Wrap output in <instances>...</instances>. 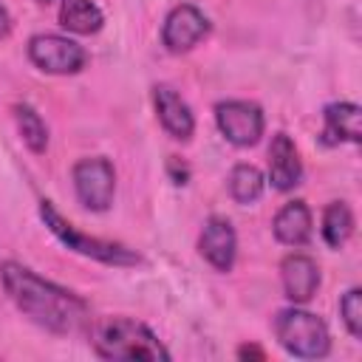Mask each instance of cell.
<instances>
[{
  "instance_id": "cell-1",
  "label": "cell",
  "mask_w": 362,
  "mask_h": 362,
  "mask_svg": "<svg viewBox=\"0 0 362 362\" xmlns=\"http://www.w3.org/2000/svg\"><path fill=\"white\" fill-rule=\"evenodd\" d=\"M0 280L6 294L14 300V305L40 328L51 334H76L85 328L88 303L79 294L40 277L34 269L17 260L0 263Z\"/></svg>"
},
{
  "instance_id": "cell-2",
  "label": "cell",
  "mask_w": 362,
  "mask_h": 362,
  "mask_svg": "<svg viewBox=\"0 0 362 362\" xmlns=\"http://www.w3.org/2000/svg\"><path fill=\"white\" fill-rule=\"evenodd\" d=\"M93 348L102 359H150L167 362L170 351L158 337L133 317H107L93 331Z\"/></svg>"
},
{
  "instance_id": "cell-3",
  "label": "cell",
  "mask_w": 362,
  "mask_h": 362,
  "mask_svg": "<svg viewBox=\"0 0 362 362\" xmlns=\"http://www.w3.org/2000/svg\"><path fill=\"white\" fill-rule=\"evenodd\" d=\"M40 218H42V223L51 229V235L59 238L71 252H79V255L93 257V260L107 263V266H139V263H141L139 252L127 249L124 243H113V240H102V238H90V235L79 232V229H76L71 221H65V218L54 209V204L45 201V198L40 201Z\"/></svg>"
},
{
  "instance_id": "cell-4",
  "label": "cell",
  "mask_w": 362,
  "mask_h": 362,
  "mask_svg": "<svg viewBox=\"0 0 362 362\" xmlns=\"http://www.w3.org/2000/svg\"><path fill=\"white\" fill-rule=\"evenodd\" d=\"M274 334H277V342L300 359H322L331 351V334L322 317L297 305L283 308L274 317Z\"/></svg>"
},
{
  "instance_id": "cell-5",
  "label": "cell",
  "mask_w": 362,
  "mask_h": 362,
  "mask_svg": "<svg viewBox=\"0 0 362 362\" xmlns=\"http://www.w3.org/2000/svg\"><path fill=\"white\" fill-rule=\"evenodd\" d=\"M74 189H76V198L82 201V206H88L93 212H105L113 204V192H116L113 164L102 156L76 161L74 164Z\"/></svg>"
},
{
  "instance_id": "cell-6",
  "label": "cell",
  "mask_w": 362,
  "mask_h": 362,
  "mask_svg": "<svg viewBox=\"0 0 362 362\" xmlns=\"http://www.w3.org/2000/svg\"><path fill=\"white\" fill-rule=\"evenodd\" d=\"M215 122L218 130L223 133L226 141H232L235 147H252L260 141L266 119L263 110L255 102L246 99H226L215 105Z\"/></svg>"
},
{
  "instance_id": "cell-7",
  "label": "cell",
  "mask_w": 362,
  "mask_h": 362,
  "mask_svg": "<svg viewBox=\"0 0 362 362\" xmlns=\"http://www.w3.org/2000/svg\"><path fill=\"white\" fill-rule=\"evenodd\" d=\"M28 59L45 74H76L85 68V48L59 34H37L28 40Z\"/></svg>"
},
{
  "instance_id": "cell-8",
  "label": "cell",
  "mask_w": 362,
  "mask_h": 362,
  "mask_svg": "<svg viewBox=\"0 0 362 362\" xmlns=\"http://www.w3.org/2000/svg\"><path fill=\"white\" fill-rule=\"evenodd\" d=\"M209 31V20L204 17L201 8L181 3L175 8H170V14L164 17V28H161V40L167 45V51L173 54H184L189 48H195Z\"/></svg>"
},
{
  "instance_id": "cell-9",
  "label": "cell",
  "mask_w": 362,
  "mask_h": 362,
  "mask_svg": "<svg viewBox=\"0 0 362 362\" xmlns=\"http://www.w3.org/2000/svg\"><path fill=\"white\" fill-rule=\"evenodd\" d=\"M198 249L212 269L229 272L235 266V255H238V235H235L232 223L221 215H212L204 223V232L198 238Z\"/></svg>"
},
{
  "instance_id": "cell-10",
  "label": "cell",
  "mask_w": 362,
  "mask_h": 362,
  "mask_svg": "<svg viewBox=\"0 0 362 362\" xmlns=\"http://www.w3.org/2000/svg\"><path fill=\"white\" fill-rule=\"evenodd\" d=\"M280 277H283V291L294 305L308 303L320 288V266H317V260L308 257V255H300V252L283 257Z\"/></svg>"
},
{
  "instance_id": "cell-11",
  "label": "cell",
  "mask_w": 362,
  "mask_h": 362,
  "mask_svg": "<svg viewBox=\"0 0 362 362\" xmlns=\"http://www.w3.org/2000/svg\"><path fill=\"white\" fill-rule=\"evenodd\" d=\"M153 102H156V113H158V122L161 127L178 139V141H187L192 133H195V116L189 110V105L181 99V93L170 85H156L153 88Z\"/></svg>"
},
{
  "instance_id": "cell-12",
  "label": "cell",
  "mask_w": 362,
  "mask_h": 362,
  "mask_svg": "<svg viewBox=\"0 0 362 362\" xmlns=\"http://www.w3.org/2000/svg\"><path fill=\"white\" fill-rule=\"evenodd\" d=\"M303 178V161L294 141L286 133H274L269 144V181L274 189L288 192Z\"/></svg>"
},
{
  "instance_id": "cell-13",
  "label": "cell",
  "mask_w": 362,
  "mask_h": 362,
  "mask_svg": "<svg viewBox=\"0 0 362 362\" xmlns=\"http://www.w3.org/2000/svg\"><path fill=\"white\" fill-rule=\"evenodd\" d=\"M325 124H322V141L325 144H339V141H359L362 139V110L354 102H331L325 105Z\"/></svg>"
},
{
  "instance_id": "cell-14",
  "label": "cell",
  "mask_w": 362,
  "mask_h": 362,
  "mask_svg": "<svg viewBox=\"0 0 362 362\" xmlns=\"http://www.w3.org/2000/svg\"><path fill=\"white\" fill-rule=\"evenodd\" d=\"M274 238L286 246H305L311 238V209L305 201H288L277 215H274Z\"/></svg>"
},
{
  "instance_id": "cell-15",
  "label": "cell",
  "mask_w": 362,
  "mask_h": 362,
  "mask_svg": "<svg viewBox=\"0 0 362 362\" xmlns=\"http://www.w3.org/2000/svg\"><path fill=\"white\" fill-rule=\"evenodd\" d=\"M105 17L90 0H59V25L71 34H96Z\"/></svg>"
},
{
  "instance_id": "cell-16",
  "label": "cell",
  "mask_w": 362,
  "mask_h": 362,
  "mask_svg": "<svg viewBox=\"0 0 362 362\" xmlns=\"http://www.w3.org/2000/svg\"><path fill=\"white\" fill-rule=\"evenodd\" d=\"M266 178L255 164H238L229 173V195L238 204H255L263 195Z\"/></svg>"
},
{
  "instance_id": "cell-17",
  "label": "cell",
  "mask_w": 362,
  "mask_h": 362,
  "mask_svg": "<svg viewBox=\"0 0 362 362\" xmlns=\"http://www.w3.org/2000/svg\"><path fill=\"white\" fill-rule=\"evenodd\" d=\"M354 232V215L345 201H334L322 212V238L331 249H339Z\"/></svg>"
},
{
  "instance_id": "cell-18",
  "label": "cell",
  "mask_w": 362,
  "mask_h": 362,
  "mask_svg": "<svg viewBox=\"0 0 362 362\" xmlns=\"http://www.w3.org/2000/svg\"><path fill=\"white\" fill-rule=\"evenodd\" d=\"M14 122H17V130H20V136H23V141H25V147L31 150V153H45V147H48V127H45V122H42V116L31 107V105H17L14 107Z\"/></svg>"
},
{
  "instance_id": "cell-19",
  "label": "cell",
  "mask_w": 362,
  "mask_h": 362,
  "mask_svg": "<svg viewBox=\"0 0 362 362\" xmlns=\"http://www.w3.org/2000/svg\"><path fill=\"white\" fill-rule=\"evenodd\" d=\"M339 314H342V322H345L348 334H351L354 339H359V337H362V291H359L356 286L342 294V300H339Z\"/></svg>"
},
{
  "instance_id": "cell-20",
  "label": "cell",
  "mask_w": 362,
  "mask_h": 362,
  "mask_svg": "<svg viewBox=\"0 0 362 362\" xmlns=\"http://www.w3.org/2000/svg\"><path fill=\"white\" fill-rule=\"evenodd\" d=\"M170 173H173V178H175V184H187V175H189V170L181 164V170H178V158L173 156L170 158Z\"/></svg>"
},
{
  "instance_id": "cell-21",
  "label": "cell",
  "mask_w": 362,
  "mask_h": 362,
  "mask_svg": "<svg viewBox=\"0 0 362 362\" xmlns=\"http://www.w3.org/2000/svg\"><path fill=\"white\" fill-rule=\"evenodd\" d=\"M238 356H240V359H249V356H255V359H266V354H263L260 348H255V345H243V348H238Z\"/></svg>"
},
{
  "instance_id": "cell-22",
  "label": "cell",
  "mask_w": 362,
  "mask_h": 362,
  "mask_svg": "<svg viewBox=\"0 0 362 362\" xmlns=\"http://www.w3.org/2000/svg\"><path fill=\"white\" fill-rule=\"evenodd\" d=\"M8 28H11V17H8L6 6L0 3V37H6V34H8Z\"/></svg>"
},
{
  "instance_id": "cell-23",
  "label": "cell",
  "mask_w": 362,
  "mask_h": 362,
  "mask_svg": "<svg viewBox=\"0 0 362 362\" xmlns=\"http://www.w3.org/2000/svg\"><path fill=\"white\" fill-rule=\"evenodd\" d=\"M40 3H51V0H40Z\"/></svg>"
}]
</instances>
